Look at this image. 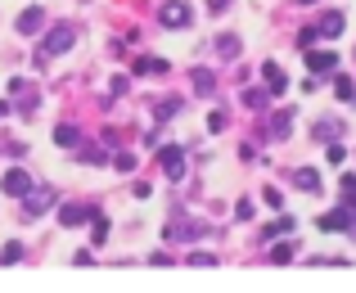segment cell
Instances as JSON below:
<instances>
[{
  "instance_id": "7",
  "label": "cell",
  "mask_w": 356,
  "mask_h": 293,
  "mask_svg": "<svg viewBox=\"0 0 356 293\" xmlns=\"http://www.w3.org/2000/svg\"><path fill=\"white\" fill-rule=\"evenodd\" d=\"M163 167H167L172 176L181 172V149H176V145H172V149H163Z\"/></svg>"
},
{
  "instance_id": "8",
  "label": "cell",
  "mask_w": 356,
  "mask_h": 293,
  "mask_svg": "<svg viewBox=\"0 0 356 293\" xmlns=\"http://www.w3.org/2000/svg\"><path fill=\"white\" fill-rule=\"evenodd\" d=\"M136 72H140V77H149V72H167V63H163V59H140Z\"/></svg>"
},
{
  "instance_id": "11",
  "label": "cell",
  "mask_w": 356,
  "mask_h": 293,
  "mask_svg": "<svg viewBox=\"0 0 356 293\" xmlns=\"http://www.w3.org/2000/svg\"><path fill=\"white\" fill-rule=\"evenodd\" d=\"M113 163H118V172H131V167H136V158H131V154H118Z\"/></svg>"
},
{
  "instance_id": "3",
  "label": "cell",
  "mask_w": 356,
  "mask_h": 293,
  "mask_svg": "<svg viewBox=\"0 0 356 293\" xmlns=\"http://www.w3.org/2000/svg\"><path fill=\"white\" fill-rule=\"evenodd\" d=\"M163 23H167V27L190 23V5H181V0H167V5H163Z\"/></svg>"
},
{
  "instance_id": "1",
  "label": "cell",
  "mask_w": 356,
  "mask_h": 293,
  "mask_svg": "<svg viewBox=\"0 0 356 293\" xmlns=\"http://www.w3.org/2000/svg\"><path fill=\"white\" fill-rule=\"evenodd\" d=\"M72 41H77V32H72V27H54V32L45 36V45L36 50V63H45L50 54H63V50L72 45Z\"/></svg>"
},
{
  "instance_id": "4",
  "label": "cell",
  "mask_w": 356,
  "mask_h": 293,
  "mask_svg": "<svg viewBox=\"0 0 356 293\" xmlns=\"http://www.w3.org/2000/svg\"><path fill=\"white\" fill-rule=\"evenodd\" d=\"M45 23V14H41V5H32V9H23V14H18V32L23 36H36V27Z\"/></svg>"
},
{
  "instance_id": "6",
  "label": "cell",
  "mask_w": 356,
  "mask_h": 293,
  "mask_svg": "<svg viewBox=\"0 0 356 293\" xmlns=\"http://www.w3.org/2000/svg\"><path fill=\"white\" fill-rule=\"evenodd\" d=\"M50 198H54L50 190H41V194H36V190H32V198H27V212H23V216H41V207H45V203H50Z\"/></svg>"
},
{
  "instance_id": "10",
  "label": "cell",
  "mask_w": 356,
  "mask_h": 293,
  "mask_svg": "<svg viewBox=\"0 0 356 293\" xmlns=\"http://www.w3.org/2000/svg\"><path fill=\"white\" fill-rule=\"evenodd\" d=\"M108 239V221H104V216H95V244H104Z\"/></svg>"
},
{
  "instance_id": "9",
  "label": "cell",
  "mask_w": 356,
  "mask_h": 293,
  "mask_svg": "<svg viewBox=\"0 0 356 293\" xmlns=\"http://www.w3.org/2000/svg\"><path fill=\"white\" fill-rule=\"evenodd\" d=\"M54 140H59L63 149H72V145H77V131H72V127H59V131H54Z\"/></svg>"
},
{
  "instance_id": "2",
  "label": "cell",
  "mask_w": 356,
  "mask_h": 293,
  "mask_svg": "<svg viewBox=\"0 0 356 293\" xmlns=\"http://www.w3.org/2000/svg\"><path fill=\"white\" fill-rule=\"evenodd\" d=\"M0 190L5 194H32V176H27L23 167H9V172L0 176Z\"/></svg>"
},
{
  "instance_id": "5",
  "label": "cell",
  "mask_w": 356,
  "mask_h": 293,
  "mask_svg": "<svg viewBox=\"0 0 356 293\" xmlns=\"http://www.w3.org/2000/svg\"><path fill=\"white\" fill-rule=\"evenodd\" d=\"M90 216H95V212H90V207H77V203H68V207H63V212H59V221H63V225H86Z\"/></svg>"
},
{
  "instance_id": "12",
  "label": "cell",
  "mask_w": 356,
  "mask_h": 293,
  "mask_svg": "<svg viewBox=\"0 0 356 293\" xmlns=\"http://www.w3.org/2000/svg\"><path fill=\"white\" fill-rule=\"evenodd\" d=\"M0 118H5V104H0Z\"/></svg>"
}]
</instances>
